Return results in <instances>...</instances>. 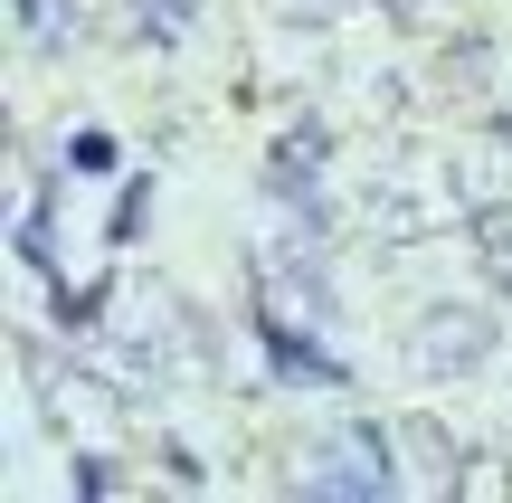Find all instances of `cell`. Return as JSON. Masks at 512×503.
<instances>
[{
  "label": "cell",
  "instance_id": "6da1fadb",
  "mask_svg": "<svg viewBox=\"0 0 512 503\" xmlns=\"http://www.w3.org/2000/svg\"><path fill=\"white\" fill-rule=\"evenodd\" d=\"M323 152H332V133L304 114V124L266 152V171H256V181H266V200H275V209H304V219H323Z\"/></svg>",
  "mask_w": 512,
  "mask_h": 503
},
{
  "label": "cell",
  "instance_id": "7a4b0ae2",
  "mask_svg": "<svg viewBox=\"0 0 512 503\" xmlns=\"http://www.w3.org/2000/svg\"><path fill=\"white\" fill-rule=\"evenodd\" d=\"M494 342H503L494 314H475V304H437V314L418 323V371H475Z\"/></svg>",
  "mask_w": 512,
  "mask_h": 503
},
{
  "label": "cell",
  "instance_id": "3957f363",
  "mask_svg": "<svg viewBox=\"0 0 512 503\" xmlns=\"http://www.w3.org/2000/svg\"><path fill=\"white\" fill-rule=\"evenodd\" d=\"M256 342H266V361H275L285 380H313V390H342V361H332V352H323L313 333H294V323L275 314V304H256Z\"/></svg>",
  "mask_w": 512,
  "mask_h": 503
},
{
  "label": "cell",
  "instance_id": "277c9868",
  "mask_svg": "<svg viewBox=\"0 0 512 503\" xmlns=\"http://www.w3.org/2000/svg\"><path fill=\"white\" fill-rule=\"evenodd\" d=\"M190 29H200V0H124V38L143 48H181Z\"/></svg>",
  "mask_w": 512,
  "mask_h": 503
},
{
  "label": "cell",
  "instance_id": "5b68a950",
  "mask_svg": "<svg viewBox=\"0 0 512 503\" xmlns=\"http://www.w3.org/2000/svg\"><path fill=\"white\" fill-rule=\"evenodd\" d=\"M408 447L427 456V475H437V485H465V475H456V437H446L437 418H408Z\"/></svg>",
  "mask_w": 512,
  "mask_h": 503
},
{
  "label": "cell",
  "instance_id": "8992f818",
  "mask_svg": "<svg viewBox=\"0 0 512 503\" xmlns=\"http://www.w3.org/2000/svg\"><path fill=\"white\" fill-rule=\"evenodd\" d=\"M143 200H152V171H133V190L114 200V219H105V238L124 247V238H143Z\"/></svg>",
  "mask_w": 512,
  "mask_h": 503
},
{
  "label": "cell",
  "instance_id": "52a82bcc",
  "mask_svg": "<svg viewBox=\"0 0 512 503\" xmlns=\"http://www.w3.org/2000/svg\"><path fill=\"white\" fill-rule=\"evenodd\" d=\"M114 485H124L114 456H76V494H114Z\"/></svg>",
  "mask_w": 512,
  "mask_h": 503
},
{
  "label": "cell",
  "instance_id": "ba28073f",
  "mask_svg": "<svg viewBox=\"0 0 512 503\" xmlns=\"http://www.w3.org/2000/svg\"><path fill=\"white\" fill-rule=\"evenodd\" d=\"M67 171H114V143H105V133H76V143H67Z\"/></svg>",
  "mask_w": 512,
  "mask_h": 503
},
{
  "label": "cell",
  "instance_id": "9c48e42d",
  "mask_svg": "<svg viewBox=\"0 0 512 503\" xmlns=\"http://www.w3.org/2000/svg\"><path fill=\"white\" fill-rule=\"evenodd\" d=\"M389 19H399V29H418V19H427V10H418V0H389Z\"/></svg>",
  "mask_w": 512,
  "mask_h": 503
},
{
  "label": "cell",
  "instance_id": "30bf717a",
  "mask_svg": "<svg viewBox=\"0 0 512 503\" xmlns=\"http://www.w3.org/2000/svg\"><path fill=\"white\" fill-rule=\"evenodd\" d=\"M19 29H38V0H19Z\"/></svg>",
  "mask_w": 512,
  "mask_h": 503
},
{
  "label": "cell",
  "instance_id": "8fae6325",
  "mask_svg": "<svg viewBox=\"0 0 512 503\" xmlns=\"http://www.w3.org/2000/svg\"><path fill=\"white\" fill-rule=\"evenodd\" d=\"M494 133H503V143H512V114H494Z\"/></svg>",
  "mask_w": 512,
  "mask_h": 503
}]
</instances>
